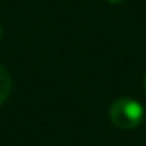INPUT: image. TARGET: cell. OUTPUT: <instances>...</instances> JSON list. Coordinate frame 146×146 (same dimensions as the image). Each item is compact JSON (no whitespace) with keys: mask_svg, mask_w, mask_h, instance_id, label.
Segmentation results:
<instances>
[{"mask_svg":"<svg viewBox=\"0 0 146 146\" xmlns=\"http://www.w3.org/2000/svg\"><path fill=\"white\" fill-rule=\"evenodd\" d=\"M108 117L112 124L119 129H134L143 122L144 108L137 100L129 96H120L113 100V103L110 105Z\"/></svg>","mask_w":146,"mask_h":146,"instance_id":"1","label":"cell"},{"mask_svg":"<svg viewBox=\"0 0 146 146\" xmlns=\"http://www.w3.org/2000/svg\"><path fill=\"white\" fill-rule=\"evenodd\" d=\"M2 36H4V31H2V26H0V40H2Z\"/></svg>","mask_w":146,"mask_h":146,"instance_id":"4","label":"cell"},{"mask_svg":"<svg viewBox=\"0 0 146 146\" xmlns=\"http://www.w3.org/2000/svg\"><path fill=\"white\" fill-rule=\"evenodd\" d=\"M108 2H112V4H120V2H124V0H108Z\"/></svg>","mask_w":146,"mask_h":146,"instance_id":"3","label":"cell"},{"mask_svg":"<svg viewBox=\"0 0 146 146\" xmlns=\"http://www.w3.org/2000/svg\"><path fill=\"white\" fill-rule=\"evenodd\" d=\"M11 90H12L11 74L7 72V69H5L4 65H0V105H2V103L9 98Z\"/></svg>","mask_w":146,"mask_h":146,"instance_id":"2","label":"cell"},{"mask_svg":"<svg viewBox=\"0 0 146 146\" xmlns=\"http://www.w3.org/2000/svg\"><path fill=\"white\" fill-rule=\"evenodd\" d=\"M143 84H144V91H146V76H144V83Z\"/></svg>","mask_w":146,"mask_h":146,"instance_id":"5","label":"cell"}]
</instances>
